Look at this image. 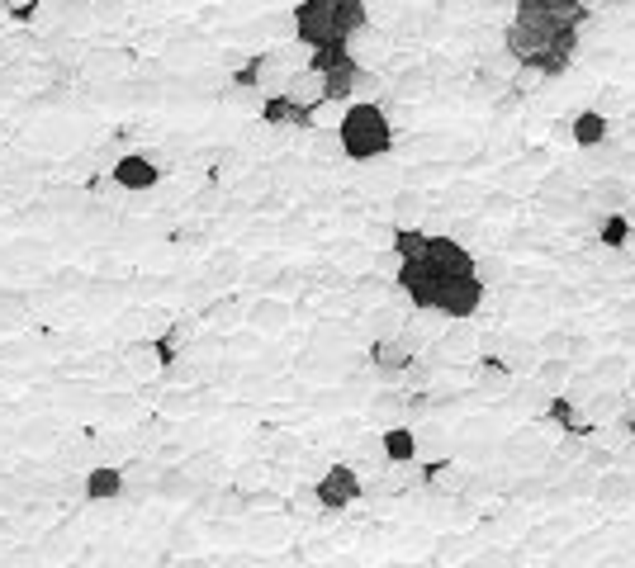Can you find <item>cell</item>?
Instances as JSON below:
<instances>
[{
  "label": "cell",
  "instance_id": "277c9868",
  "mask_svg": "<svg viewBox=\"0 0 635 568\" xmlns=\"http://www.w3.org/2000/svg\"><path fill=\"white\" fill-rule=\"evenodd\" d=\"M484 284L474 280V275H460V280H441V289H436V313L451 322H470L479 308H484Z\"/></svg>",
  "mask_w": 635,
  "mask_h": 568
},
{
  "label": "cell",
  "instance_id": "44dd1931",
  "mask_svg": "<svg viewBox=\"0 0 635 568\" xmlns=\"http://www.w3.org/2000/svg\"><path fill=\"white\" fill-rule=\"evenodd\" d=\"M181 341H185V322H176L171 332H162V337L152 341L147 351H152V365H162V370H171L176 360H181Z\"/></svg>",
  "mask_w": 635,
  "mask_h": 568
},
{
  "label": "cell",
  "instance_id": "f1b7e54d",
  "mask_svg": "<svg viewBox=\"0 0 635 568\" xmlns=\"http://www.w3.org/2000/svg\"><path fill=\"white\" fill-rule=\"evenodd\" d=\"M5 15H10V10H5V0H0V19H5Z\"/></svg>",
  "mask_w": 635,
  "mask_h": 568
},
{
  "label": "cell",
  "instance_id": "e0dca14e",
  "mask_svg": "<svg viewBox=\"0 0 635 568\" xmlns=\"http://www.w3.org/2000/svg\"><path fill=\"white\" fill-rule=\"evenodd\" d=\"M332 29H337V38L351 43L361 29H370V5L365 0H337L332 5Z\"/></svg>",
  "mask_w": 635,
  "mask_h": 568
},
{
  "label": "cell",
  "instance_id": "9a60e30c",
  "mask_svg": "<svg viewBox=\"0 0 635 568\" xmlns=\"http://www.w3.org/2000/svg\"><path fill=\"white\" fill-rule=\"evenodd\" d=\"M285 100H294V105H304V109H318L323 105V76L313 67H299L285 76V90H280Z\"/></svg>",
  "mask_w": 635,
  "mask_h": 568
},
{
  "label": "cell",
  "instance_id": "4fadbf2b",
  "mask_svg": "<svg viewBox=\"0 0 635 568\" xmlns=\"http://www.w3.org/2000/svg\"><path fill=\"white\" fill-rule=\"evenodd\" d=\"M588 223H593V242H598L602 251H621L631 242V218H626V209L621 213H588Z\"/></svg>",
  "mask_w": 635,
  "mask_h": 568
},
{
  "label": "cell",
  "instance_id": "7a4b0ae2",
  "mask_svg": "<svg viewBox=\"0 0 635 568\" xmlns=\"http://www.w3.org/2000/svg\"><path fill=\"white\" fill-rule=\"evenodd\" d=\"M332 5L337 0H299L294 5V43L299 48H323V43H346V38H337V29H332Z\"/></svg>",
  "mask_w": 635,
  "mask_h": 568
},
{
  "label": "cell",
  "instance_id": "cb8c5ba5",
  "mask_svg": "<svg viewBox=\"0 0 635 568\" xmlns=\"http://www.w3.org/2000/svg\"><path fill=\"white\" fill-rule=\"evenodd\" d=\"M403 322H408V313H403V308H389V303H380V308H375V318H370V332H375V341H394L403 332Z\"/></svg>",
  "mask_w": 635,
  "mask_h": 568
},
{
  "label": "cell",
  "instance_id": "7402d4cb",
  "mask_svg": "<svg viewBox=\"0 0 635 568\" xmlns=\"http://www.w3.org/2000/svg\"><path fill=\"white\" fill-rule=\"evenodd\" d=\"M593 379H598L602 389H621V384H626V379H631V365H626V360H621V355H602V360H593Z\"/></svg>",
  "mask_w": 635,
  "mask_h": 568
},
{
  "label": "cell",
  "instance_id": "ffe728a7",
  "mask_svg": "<svg viewBox=\"0 0 635 568\" xmlns=\"http://www.w3.org/2000/svg\"><path fill=\"white\" fill-rule=\"evenodd\" d=\"M498 360L508 365V370H531L541 355H536V341H522V337H503L498 341Z\"/></svg>",
  "mask_w": 635,
  "mask_h": 568
},
{
  "label": "cell",
  "instance_id": "8fae6325",
  "mask_svg": "<svg viewBox=\"0 0 635 568\" xmlns=\"http://www.w3.org/2000/svg\"><path fill=\"white\" fill-rule=\"evenodd\" d=\"M593 497H598L602 507H631L635 502V483H631V469H607V474H598L593 479Z\"/></svg>",
  "mask_w": 635,
  "mask_h": 568
},
{
  "label": "cell",
  "instance_id": "30bf717a",
  "mask_svg": "<svg viewBox=\"0 0 635 568\" xmlns=\"http://www.w3.org/2000/svg\"><path fill=\"white\" fill-rule=\"evenodd\" d=\"M569 138L579 142L583 152H598V147L612 142V119L602 109H583V114H574V124H569Z\"/></svg>",
  "mask_w": 635,
  "mask_h": 568
},
{
  "label": "cell",
  "instance_id": "5bb4252c",
  "mask_svg": "<svg viewBox=\"0 0 635 568\" xmlns=\"http://www.w3.org/2000/svg\"><path fill=\"white\" fill-rule=\"evenodd\" d=\"M313 114H318V109L294 105V100H285V95H266V100H261V119L275 124V128H309Z\"/></svg>",
  "mask_w": 635,
  "mask_h": 568
},
{
  "label": "cell",
  "instance_id": "52a82bcc",
  "mask_svg": "<svg viewBox=\"0 0 635 568\" xmlns=\"http://www.w3.org/2000/svg\"><path fill=\"white\" fill-rule=\"evenodd\" d=\"M109 176H114V185H119V190H128V195H143V190H152V185L162 180V166H157L152 157H143V152H128V157L114 161V171H109Z\"/></svg>",
  "mask_w": 635,
  "mask_h": 568
},
{
  "label": "cell",
  "instance_id": "6da1fadb",
  "mask_svg": "<svg viewBox=\"0 0 635 568\" xmlns=\"http://www.w3.org/2000/svg\"><path fill=\"white\" fill-rule=\"evenodd\" d=\"M337 147L351 161H380L394 152V119L380 100H356L337 119Z\"/></svg>",
  "mask_w": 635,
  "mask_h": 568
},
{
  "label": "cell",
  "instance_id": "4316f807",
  "mask_svg": "<svg viewBox=\"0 0 635 568\" xmlns=\"http://www.w3.org/2000/svg\"><path fill=\"white\" fill-rule=\"evenodd\" d=\"M602 176H635V147H617V152H612V161H607V171H602Z\"/></svg>",
  "mask_w": 635,
  "mask_h": 568
},
{
  "label": "cell",
  "instance_id": "ba28073f",
  "mask_svg": "<svg viewBox=\"0 0 635 568\" xmlns=\"http://www.w3.org/2000/svg\"><path fill=\"white\" fill-rule=\"evenodd\" d=\"M432 86H436L432 67H403L384 81L380 100H422V95H432Z\"/></svg>",
  "mask_w": 635,
  "mask_h": 568
},
{
  "label": "cell",
  "instance_id": "8992f818",
  "mask_svg": "<svg viewBox=\"0 0 635 568\" xmlns=\"http://www.w3.org/2000/svg\"><path fill=\"white\" fill-rule=\"evenodd\" d=\"M626 204H631V185H626L621 176H593L579 195L583 213H621Z\"/></svg>",
  "mask_w": 635,
  "mask_h": 568
},
{
  "label": "cell",
  "instance_id": "9c48e42d",
  "mask_svg": "<svg viewBox=\"0 0 635 568\" xmlns=\"http://www.w3.org/2000/svg\"><path fill=\"white\" fill-rule=\"evenodd\" d=\"M370 360H375V374H380V379H399L403 370H413L418 351H413L403 337H394V341H375V346H370Z\"/></svg>",
  "mask_w": 635,
  "mask_h": 568
},
{
  "label": "cell",
  "instance_id": "484cf974",
  "mask_svg": "<svg viewBox=\"0 0 635 568\" xmlns=\"http://www.w3.org/2000/svg\"><path fill=\"white\" fill-rule=\"evenodd\" d=\"M403 412H408V403L394 398V393H380V398H375V417H380V426H403Z\"/></svg>",
  "mask_w": 635,
  "mask_h": 568
},
{
  "label": "cell",
  "instance_id": "2e32d148",
  "mask_svg": "<svg viewBox=\"0 0 635 568\" xmlns=\"http://www.w3.org/2000/svg\"><path fill=\"white\" fill-rule=\"evenodd\" d=\"M81 493H86V502H114V497H124V474L114 464H95L81 479Z\"/></svg>",
  "mask_w": 635,
  "mask_h": 568
},
{
  "label": "cell",
  "instance_id": "d6986e66",
  "mask_svg": "<svg viewBox=\"0 0 635 568\" xmlns=\"http://www.w3.org/2000/svg\"><path fill=\"white\" fill-rule=\"evenodd\" d=\"M536 389L541 393H564V384L574 379V365L569 360H536Z\"/></svg>",
  "mask_w": 635,
  "mask_h": 568
},
{
  "label": "cell",
  "instance_id": "d4e9b609",
  "mask_svg": "<svg viewBox=\"0 0 635 568\" xmlns=\"http://www.w3.org/2000/svg\"><path fill=\"white\" fill-rule=\"evenodd\" d=\"M389 242H394V256H399V261H418L422 247H427V232H418V228H394V232H389Z\"/></svg>",
  "mask_w": 635,
  "mask_h": 568
},
{
  "label": "cell",
  "instance_id": "83f0119b",
  "mask_svg": "<svg viewBox=\"0 0 635 568\" xmlns=\"http://www.w3.org/2000/svg\"><path fill=\"white\" fill-rule=\"evenodd\" d=\"M361 299L384 303V299H389V280H380V275H365V280H361Z\"/></svg>",
  "mask_w": 635,
  "mask_h": 568
},
{
  "label": "cell",
  "instance_id": "3957f363",
  "mask_svg": "<svg viewBox=\"0 0 635 568\" xmlns=\"http://www.w3.org/2000/svg\"><path fill=\"white\" fill-rule=\"evenodd\" d=\"M356 497H361V469L356 464H332L313 483V502L323 512H346V507H356Z\"/></svg>",
  "mask_w": 635,
  "mask_h": 568
},
{
  "label": "cell",
  "instance_id": "603a6c76",
  "mask_svg": "<svg viewBox=\"0 0 635 568\" xmlns=\"http://www.w3.org/2000/svg\"><path fill=\"white\" fill-rule=\"evenodd\" d=\"M389 209H394V218H399V228H408V218H418V213L432 209V199L422 195V190H394V199H389Z\"/></svg>",
  "mask_w": 635,
  "mask_h": 568
},
{
  "label": "cell",
  "instance_id": "7c38bea8",
  "mask_svg": "<svg viewBox=\"0 0 635 568\" xmlns=\"http://www.w3.org/2000/svg\"><path fill=\"white\" fill-rule=\"evenodd\" d=\"M380 455H384L389 469H394V464H413L418 460V431H413V426H384L380 431Z\"/></svg>",
  "mask_w": 635,
  "mask_h": 568
},
{
  "label": "cell",
  "instance_id": "ac0fdd59",
  "mask_svg": "<svg viewBox=\"0 0 635 568\" xmlns=\"http://www.w3.org/2000/svg\"><path fill=\"white\" fill-rule=\"evenodd\" d=\"M474 389L493 398V393H508L512 389V370L498 360V355H484V360H474Z\"/></svg>",
  "mask_w": 635,
  "mask_h": 568
},
{
  "label": "cell",
  "instance_id": "5b68a950",
  "mask_svg": "<svg viewBox=\"0 0 635 568\" xmlns=\"http://www.w3.org/2000/svg\"><path fill=\"white\" fill-rule=\"evenodd\" d=\"M418 261H427V266H432L441 280H460V275H474L470 247H460L455 237H427V247H422Z\"/></svg>",
  "mask_w": 635,
  "mask_h": 568
}]
</instances>
